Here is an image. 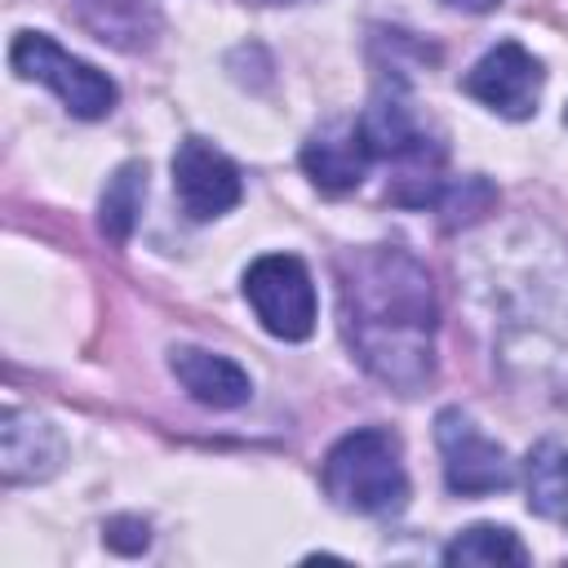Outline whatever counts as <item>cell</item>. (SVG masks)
<instances>
[{"instance_id": "12", "label": "cell", "mask_w": 568, "mask_h": 568, "mask_svg": "<svg viewBox=\"0 0 568 568\" xmlns=\"http://www.w3.org/2000/svg\"><path fill=\"white\" fill-rule=\"evenodd\" d=\"M444 564H528V546L506 524H470L444 546Z\"/></svg>"}, {"instance_id": "10", "label": "cell", "mask_w": 568, "mask_h": 568, "mask_svg": "<svg viewBox=\"0 0 568 568\" xmlns=\"http://www.w3.org/2000/svg\"><path fill=\"white\" fill-rule=\"evenodd\" d=\"M0 462H4V479H44L58 470L62 462V435L58 426H49L36 413H18L4 408V426H0Z\"/></svg>"}, {"instance_id": "1", "label": "cell", "mask_w": 568, "mask_h": 568, "mask_svg": "<svg viewBox=\"0 0 568 568\" xmlns=\"http://www.w3.org/2000/svg\"><path fill=\"white\" fill-rule=\"evenodd\" d=\"M342 333L355 359L390 390L417 395L435 373V288L399 244H364L337 262Z\"/></svg>"}, {"instance_id": "14", "label": "cell", "mask_w": 568, "mask_h": 568, "mask_svg": "<svg viewBox=\"0 0 568 568\" xmlns=\"http://www.w3.org/2000/svg\"><path fill=\"white\" fill-rule=\"evenodd\" d=\"M146 541H151V532H146V524H142L138 515H115V519L106 524V546H111V550L138 555V550H146Z\"/></svg>"}, {"instance_id": "2", "label": "cell", "mask_w": 568, "mask_h": 568, "mask_svg": "<svg viewBox=\"0 0 568 568\" xmlns=\"http://www.w3.org/2000/svg\"><path fill=\"white\" fill-rule=\"evenodd\" d=\"M324 493L355 515H395L408 506V470L399 435L386 426H359L342 435L324 457Z\"/></svg>"}, {"instance_id": "11", "label": "cell", "mask_w": 568, "mask_h": 568, "mask_svg": "<svg viewBox=\"0 0 568 568\" xmlns=\"http://www.w3.org/2000/svg\"><path fill=\"white\" fill-rule=\"evenodd\" d=\"M142 200H146V164L142 160H129V164H120L106 178V191H102V204H98L102 235L115 240V244H124L133 235V226H138Z\"/></svg>"}, {"instance_id": "5", "label": "cell", "mask_w": 568, "mask_h": 568, "mask_svg": "<svg viewBox=\"0 0 568 568\" xmlns=\"http://www.w3.org/2000/svg\"><path fill=\"white\" fill-rule=\"evenodd\" d=\"M435 444L444 457V484L462 497H484V493H506L515 484V462L510 453L488 439L470 413L462 408H439L435 417Z\"/></svg>"}, {"instance_id": "6", "label": "cell", "mask_w": 568, "mask_h": 568, "mask_svg": "<svg viewBox=\"0 0 568 568\" xmlns=\"http://www.w3.org/2000/svg\"><path fill=\"white\" fill-rule=\"evenodd\" d=\"M541 80H546L541 62L519 40H501L462 75V89L506 120H528L537 111Z\"/></svg>"}, {"instance_id": "15", "label": "cell", "mask_w": 568, "mask_h": 568, "mask_svg": "<svg viewBox=\"0 0 568 568\" xmlns=\"http://www.w3.org/2000/svg\"><path fill=\"white\" fill-rule=\"evenodd\" d=\"M439 4H448V9H462V13H488V9H497L501 0H439Z\"/></svg>"}, {"instance_id": "13", "label": "cell", "mask_w": 568, "mask_h": 568, "mask_svg": "<svg viewBox=\"0 0 568 568\" xmlns=\"http://www.w3.org/2000/svg\"><path fill=\"white\" fill-rule=\"evenodd\" d=\"M524 479H528V506L537 515H546V519L568 515V448L541 444L537 453H528Z\"/></svg>"}, {"instance_id": "8", "label": "cell", "mask_w": 568, "mask_h": 568, "mask_svg": "<svg viewBox=\"0 0 568 568\" xmlns=\"http://www.w3.org/2000/svg\"><path fill=\"white\" fill-rule=\"evenodd\" d=\"M373 160H377V155H373V146H368L359 120H355V124H351V120L324 124V129L311 133L306 146H302V169H306V178H311L320 191H333V195L355 191V186L364 182V173H368Z\"/></svg>"}, {"instance_id": "9", "label": "cell", "mask_w": 568, "mask_h": 568, "mask_svg": "<svg viewBox=\"0 0 568 568\" xmlns=\"http://www.w3.org/2000/svg\"><path fill=\"white\" fill-rule=\"evenodd\" d=\"M169 368L182 382V390L195 404H209V408H240L253 395V382L235 359L200 351V346H173L169 351Z\"/></svg>"}, {"instance_id": "4", "label": "cell", "mask_w": 568, "mask_h": 568, "mask_svg": "<svg viewBox=\"0 0 568 568\" xmlns=\"http://www.w3.org/2000/svg\"><path fill=\"white\" fill-rule=\"evenodd\" d=\"M244 297L253 306V315L262 320V328L280 342H306L315 333V284L302 257L293 253H262L248 271H244Z\"/></svg>"}, {"instance_id": "16", "label": "cell", "mask_w": 568, "mask_h": 568, "mask_svg": "<svg viewBox=\"0 0 568 568\" xmlns=\"http://www.w3.org/2000/svg\"><path fill=\"white\" fill-rule=\"evenodd\" d=\"M266 4H280V0H266Z\"/></svg>"}, {"instance_id": "3", "label": "cell", "mask_w": 568, "mask_h": 568, "mask_svg": "<svg viewBox=\"0 0 568 568\" xmlns=\"http://www.w3.org/2000/svg\"><path fill=\"white\" fill-rule=\"evenodd\" d=\"M9 67L22 75V80H40L49 84L62 106L80 120H102L115 111L120 102V89L111 75H102L98 67H89L84 58L67 53L53 36L44 31H18L13 44H9Z\"/></svg>"}, {"instance_id": "7", "label": "cell", "mask_w": 568, "mask_h": 568, "mask_svg": "<svg viewBox=\"0 0 568 568\" xmlns=\"http://www.w3.org/2000/svg\"><path fill=\"white\" fill-rule=\"evenodd\" d=\"M173 191L191 222H213L231 213L244 195V178L231 155H222L204 138H186L173 151Z\"/></svg>"}, {"instance_id": "17", "label": "cell", "mask_w": 568, "mask_h": 568, "mask_svg": "<svg viewBox=\"0 0 568 568\" xmlns=\"http://www.w3.org/2000/svg\"><path fill=\"white\" fill-rule=\"evenodd\" d=\"M564 124H568V111H564Z\"/></svg>"}]
</instances>
